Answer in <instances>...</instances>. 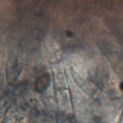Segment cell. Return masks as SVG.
<instances>
[{"label": "cell", "instance_id": "obj_1", "mask_svg": "<svg viewBox=\"0 0 123 123\" xmlns=\"http://www.w3.org/2000/svg\"><path fill=\"white\" fill-rule=\"evenodd\" d=\"M48 78L47 77L46 79L44 78H44H43V79L41 78L40 79L38 80L36 83V90L37 91L42 92L47 89L49 82Z\"/></svg>", "mask_w": 123, "mask_h": 123}]
</instances>
